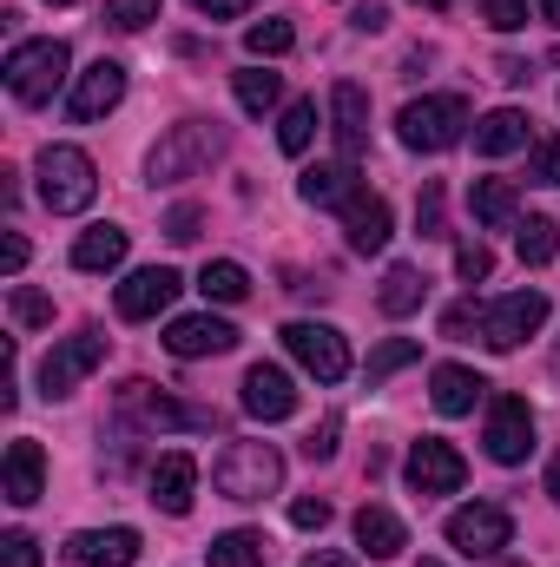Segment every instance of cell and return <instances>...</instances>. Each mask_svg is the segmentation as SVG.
<instances>
[{
    "mask_svg": "<svg viewBox=\"0 0 560 567\" xmlns=\"http://www.w3.org/2000/svg\"><path fill=\"white\" fill-rule=\"evenodd\" d=\"M33 178H40V205H46V212H60V218L86 212V205L100 198V165H93L80 145H40Z\"/></svg>",
    "mask_w": 560,
    "mask_h": 567,
    "instance_id": "obj_1",
    "label": "cell"
},
{
    "mask_svg": "<svg viewBox=\"0 0 560 567\" xmlns=\"http://www.w3.org/2000/svg\"><path fill=\"white\" fill-rule=\"evenodd\" d=\"M218 152H225V126H218V120H185V126H172L165 140L152 145V158H145V178H152V185L198 178V172H205Z\"/></svg>",
    "mask_w": 560,
    "mask_h": 567,
    "instance_id": "obj_2",
    "label": "cell"
},
{
    "mask_svg": "<svg viewBox=\"0 0 560 567\" xmlns=\"http://www.w3.org/2000/svg\"><path fill=\"white\" fill-rule=\"evenodd\" d=\"M211 488L225 502H265L283 488V455L271 442H231L218 462H211Z\"/></svg>",
    "mask_w": 560,
    "mask_h": 567,
    "instance_id": "obj_3",
    "label": "cell"
},
{
    "mask_svg": "<svg viewBox=\"0 0 560 567\" xmlns=\"http://www.w3.org/2000/svg\"><path fill=\"white\" fill-rule=\"evenodd\" d=\"M66 66H73V53H66V40H20L13 53H7V93L20 100V106H46L53 93H60V80H66Z\"/></svg>",
    "mask_w": 560,
    "mask_h": 567,
    "instance_id": "obj_4",
    "label": "cell"
},
{
    "mask_svg": "<svg viewBox=\"0 0 560 567\" xmlns=\"http://www.w3.org/2000/svg\"><path fill=\"white\" fill-rule=\"evenodd\" d=\"M475 120H468V100L462 93H428V100H409L403 106V120H396V133L409 152H448V145H462Z\"/></svg>",
    "mask_w": 560,
    "mask_h": 567,
    "instance_id": "obj_5",
    "label": "cell"
},
{
    "mask_svg": "<svg viewBox=\"0 0 560 567\" xmlns=\"http://www.w3.org/2000/svg\"><path fill=\"white\" fill-rule=\"evenodd\" d=\"M106 363V337L100 330H80V337H60L53 350H46V363H40V396L46 403H60V396H73L93 370Z\"/></svg>",
    "mask_w": 560,
    "mask_h": 567,
    "instance_id": "obj_6",
    "label": "cell"
},
{
    "mask_svg": "<svg viewBox=\"0 0 560 567\" xmlns=\"http://www.w3.org/2000/svg\"><path fill=\"white\" fill-rule=\"evenodd\" d=\"M541 323H548V297L541 290H515V297H501V303L481 310V343L488 350H521Z\"/></svg>",
    "mask_w": 560,
    "mask_h": 567,
    "instance_id": "obj_7",
    "label": "cell"
},
{
    "mask_svg": "<svg viewBox=\"0 0 560 567\" xmlns=\"http://www.w3.org/2000/svg\"><path fill=\"white\" fill-rule=\"evenodd\" d=\"M283 350H290L317 383H343V377H350V343H343V330H330V323H290V330H283Z\"/></svg>",
    "mask_w": 560,
    "mask_h": 567,
    "instance_id": "obj_8",
    "label": "cell"
},
{
    "mask_svg": "<svg viewBox=\"0 0 560 567\" xmlns=\"http://www.w3.org/2000/svg\"><path fill=\"white\" fill-rule=\"evenodd\" d=\"M508 535H515V522H508V508H495V502H468V508H455V515H448V548H462L468 561L501 555V548H508Z\"/></svg>",
    "mask_w": 560,
    "mask_h": 567,
    "instance_id": "obj_9",
    "label": "cell"
},
{
    "mask_svg": "<svg viewBox=\"0 0 560 567\" xmlns=\"http://www.w3.org/2000/svg\"><path fill=\"white\" fill-rule=\"evenodd\" d=\"M403 475H409V488H416V495H455V488L468 482V462H462V449H455V442L422 435L416 449L403 455Z\"/></svg>",
    "mask_w": 560,
    "mask_h": 567,
    "instance_id": "obj_10",
    "label": "cell"
},
{
    "mask_svg": "<svg viewBox=\"0 0 560 567\" xmlns=\"http://www.w3.org/2000/svg\"><path fill=\"white\" fill-rule=\"evenodd\" d=\"M488 455H495L501 468H515V462L535 455V410H528L521 396H495V403H488Z\"/></svg>",
    "mask_w": 560,
    "mask_h": 567,
    "instance_id": "obj_11",
    "label": "cell"
},
{
    "mask_svg": "<svg viewBox=\"0 0 560 567\" xmlns=\"http://www.w3.org/2000/svg\"><path fill=\"white\" fill-rule=\"evenodd\" d=\"M178 290H185V278H178L172 265H145V271H133V278L120 284V297H113V303H120V317H126V323H152V317H165V310H172V297H178Z\"/></svg>",
    "mask_w": 560,
    "mask_h": 567,
    "instance_id": "obj_12",
    "label": "cell"
},
{
    "mask_svg": "<svg viewBox=\"0 0 560 567\" xmlns=\"http://www.w3.org/2000/svg\"><path fill=\"white\" fill-rule=\"evenodd\" d=\"M120 100H126V66H120V60H93V66L73 80V100H66V113L86 126V120H106Z\"/></svg>",
    "mask_w": 560,
    "mask_h": 567,
    "instance_id": "obj_13",
    "label": "cell"
},
{
    "mask_svg": "<svg viewBox=\"0 0 560 567\" xmlns=\"http://www.w3.org/2000/svg\"><path fill=\"white\" fill-rule=\"evenodd\" d=\"M231 343H238V330H231L225 317H211V310H198V317H172V323H165V350L185 357V363H198V357H225Z\"/></svg>",
    "mask_w": 560,
    "mask_h": 567,
    "instance_id": "obj_14",
    "label": "cell"
},
{
    "mask_svg": "<svg viewBox=\"0 0 560 567\" xmlns=\"http://www.w3.org/2000/svg\"><path fill=\"white\" fill-rule=\"evenodd\" d=\"M120 410L139 416L145 429H211V410H185V403H172L165 390H152V383H139V377L120 390Z\"/></svg>",
    "mask_w": 560,
    "mask_h": 567,
    "instance_id": "obj_15",
    "label": "cell"
},
{
    "mask_svg": "<svg viewBox=\"0 0 560 567\" xmlns=\"http://www.w3.org/2000/svg\"><path fill=\"white\" fill-rule=\"evenodd\" d=\"M330 133H336V158H363V145H370V93L356 86V80H336L330 86Z\"/></svg>",
    "mask_w": 560,
    "mask_h": 567,
    "instance_id": "obj_16",
    "label": "cell"
},
{
    "mask_svg": "<svg viewBox=\"0 0 560 567\" xmlns=\"http://www.w3.org/2000/svg\"><path fill=\"white\" fill-rule=\"evenodd\" d=\"M139 561V535L133 528H86L66 542V567H133Z\"/></svg>",
    "mask_w": 560,
    "mask_h": 567,
    "instance_id": "obj_17",
    "label": "cell"
},
{
    "mask_svg": "<svg viewBox=\"0 0 560 567\" xmlns=\"http://www.w3.org/2000/svg\"><path fill=\"white\" fill-rule=\"evenodd\" d=\"M343 238H350V251H383L390 245V198H376V192H350V205H343Z\"/></svg>",
    "mask_w": 560,
    "mask_h": 567,
    "instance_id": "obj_18",
    "label": "cell"
},
{
    "mask_svg": "<svg viewBox=\"0 0 560 567\" xmlns=\"http://www.w3.org/2000/svg\"><path fill=\"white\" fill-rule=\"evenodd\" d=\"M191 495H198V462H191L185 449L158 455V462H152V502H158L165 515H191Z\"/></svg>",
    "mask_w": 560,
    "mask_h": 567,
    "instance_id": "obj_19",
    "label": "cell"
},
{
    "mask_svg": "<svg viewBox=\"0 0 560 567\" xmlns=\"http://www.w3.org/2000/svg\"><path fill=\"white\" fill-rule=\"evenodd\" d=\"M297 410V383L283 377L278 363H258L251 377H245V416H258V423H283Z\"/></svg>",
    "mask_w": 560,
    "mask_h": 567,
    "instance_id": "obj_20",
    "label": "cell"
},
{
    "mask_svg": "<svg viewBox=\"0 0 560 567\" xmlns=\"http://www.w3.org/2000/svg\"><path fill=\"white\" fill-rule=\"evenodd\" d=\"M40 488H46V455H40L33 435H20V442L7 449V502H13V508H33Z\"/></svg>",
    "mask_w": 560,
    "mask_h": 567,
    "instance_id": "obj_21",
    "label": "cell"
},
{
    "mask_svg": "<svg viewBox=\"0 0 560 567\" xmlns=\"http://www.w3.org/2000/svg\"><path fill=\"white\" fill-rule=\"evenodd\" d=\"M350 192H356V165L350 158H330V165H303V178H297V198L303 205H350Z\"/></svg>",
    "mask_w": 560,
    "mask_h": 567,
    "instance_id": "obj_22",
    "label": "cell"
},
{
    "mask_svg": "<svg viewBox=\"0 0 560 567\" xmlns=\"http://www.w3.org/2000/svg\"><path fill=\"white\" fill-rule=\"evenodd\" d=\"M126 251H133V231H120V225H93V231L73 238V271H120Z\"/></svg>",
    "mask_w": 560,
    "mask_h": 567,
    "instance_id": "obj_23",
    "label": "cell"
},
{
    "mask_svg": "<svg viewBox=\"0 0 560 567\" xmlns=\"http://www.w3.org/2000/svg\"><path fill=\"white\" fill-rule=\"evenodd\" d=\"M481 390H488V383H481L475 370H462V363H442V370L428 377V403H435L442 416H468V410L481 403Z\"/></svg>",
    "mask_w": 560,
    "mask_h": 567,
    "instance_id": "obj_24",
    "label": "cell"
},
{
    "mask_svg": "<svg viewBox=\"0 0 560 567\" xmlns=\"http://www.w3.org/2000/svg\"><path fill=\"white\" fill-rule=\"evenodd\" d=\"M356 548H363L370 561H396V555L409 548V528H403L390 508H376V502H370V508L356 515Z\"/></svg>",
    "mask_w": 560,
    "mask_h": 567,
    "instance_id": "obj_25",
    "label": "cell"
},
{
    "mask_svg": "<svg viewBox=\"0 0 560 567\" xmlns=\"http://www.w3.org/2000/svg\"><path fill=\"white\" fill-rule=\"evenodd\" d=\"M521 145H535L521 106H495V113L475 126V152H481V158H501V152H521Z\"/></svg>",
    "mask_w": 560,
    "mask_h": 567,
    "instance_id": "obj_26",
    "label": "cell"
},
{
    "mask_svg": "<svg viewBox=\"0 0 560 567\" xmlns=\"http://www.w3.org/2000/svg\"><path fill=\"white\" fill-rule=\"evenodd\" d=\"M205 561L211 567H271V542L258 528H231V535H218L205 548Z\"/></svg>",
    "mask_w": 560,
    "mask_h": 567,
    "instance_id": "obj_27",
    "label": "cell"
},
{
    "mask_svg": "<svg viewBox=\"0 0 560 567\" xmlns=\"http://www.w3.org/2000/svg\"><path fill=\"white\" fill-rule=\"evenodd\" d=\"M422 297H428V278H422L416 265H390L383 271V290H376L383 317H409V310H422Z\"/></svg>",
    "mask_w": 560,
    "mask_h": 567,
    "instance_id": "obj_28",
    "label": "cell"
},
{
    "mask_svg": "<svg viewBox=\"0 0 560 567\" xmlns=\"http://www.w3.org/2000/svg\"><path fill=\"white\" fill-rule=\"evenodd\" d=\"M468 212H475V225H515V185L508 178H475V192H468Z\"/></svg>",
    "mask_w": 560,
    "mask_h": 567,
    "instance_id": "obj_29",
    "label": "cell"
},
{
    "mask_svg": "<svg viewBox=\"0 0 560 567\" xmlns=\"http://www.w3.org/2000/svg\"><path fill=\"white\" fill-rule=\"evenodd\" d=\"M198 290H205L211 303H245V297H251V271L231 265V258H211V265L198 271Z\"/></svg>",
    "mask_w": 560,
    "mask_h": 567,
    "instance_id": "obj_30",
    "label": "cell"
},
{
    "mask_svg": "<svg viewBox=\"0 0 560 567\" xmlns=\"http://www.w3.org/2000/svg\"><path fill=\"white\" fill-rule=\"evenodd\" d=\"M515 251H521V265H535V271L554 265V218H541V212L521 218V225H515Z\"/></svg>",
    "mask_w": 560,
    "mask_h": 567,
    "instance_id": "obj_31",
    "label": "cell"
},
{
    "mask_svg": "<svg viewBox=\"0 0 560 567\" xmlns=\"http://www.w3.org/2000/svg\"><path fill=\"white\" fill-rule=\"evenodd\" d=\"M310 140H317V100H290L278 120V145L297 158V152H310Z\"/></svg>",
    "mask_w": 560,
    "mask_h": 567,
    "instance_id": "obj_32",
    "label": "cell"
},
{
    "mask_svg": "<svg viewBox=\"0 0 560 567\" xmlns=\"http://www.w3.org/2000/svg\"><path fill=\"white\" fill-rule=\"evenodd\" d=\"M245 47H251L258 60H283V53L297 47V27H290V20H251V27H245Z\"/></svg>",
    "mask_w": 560,
    "mask_h": 567,
    "instance_id": "obj_33",
    "label": "cell"
},
{
    "mask_svg": "<svg viewBox=\"0 0 560 567\" xmlns=\"http://www.w3.org/2000/svg\"><path fill=\"white\" fill-rule=\"evenodd\" d=\"M278 100H283V80H278V73H265V66L238 73V106H245V113H271Z\"/></svg>",
    "mask_w": 560,
    "mask_h": 567,
    "instance_id": "obj_34",
    "label": "cell"
},
{
    "mask_svg": "<svg viewBox=\"0 0 560 567\" xmlns=\"http://www.w3.org/2000/svg\"><path fill=\"white\" fill-rule=\"evenodd\" d=\"M158 7H165V0H106V27H113V33H145V27L158 20Z\"/></svg>",
    "mask_w": 560,
    "mask_h": 567,
    "instance_id": "obj_35",
    "label": "cell"
},
{
    "mask_svg": "<svg viewBox=\"0 0 560 567\" xmlns=\"http://www.w3.org/2000/svg\"><path fill=\"white\" fill-rule=\"evenodd\" d=\"M7 303H13V323H20V330H40V323H53V297H40L33 284H13V297H7Z\"/></svg>",
    "mask_w": 560,
    "mask_h": 567,
    "instance_id": "obj_36",
    "label": "cell"
},
{
    "mask_svg": "<svg viewBox=\"0 0 560 567\" xmlns=\"http://www.w3.org/2000/svg\"><path fill=\"white\" fill-rule=\"evenodd\" d=\"M416 357H422V343H416V337H390V343H383V350L370 357V383L396 377V370H403V363H416Z\"/></svg>",
    "mask_w": 560,
    "mask_h": 567,
    "instance_id": "obj_37",
    "label": "cell"
},
{
    "mask_svg": "<svg viewBox=\"0 0 560 567\" xmlns=\"http://www.w3.org/2000/svg\"><path fill=\"white\" fill-rule=\"evenodd\" d=\"M528 178L535 185H560V133H541L528 145Z\"/></svg>",
    "mask_w": 560,
    "mask_h": 567,
    "instance_id": "obj_38",
    "label": "cell"
},
{
    "mask_svg": "<svg viewBox=\"0 0 560 567\" xmlns=\"http://www.w3.org/2000/svg\"><path fill=\"white\" fill-rule=\"evenodd\" d=\"M455 271H462V284H481L495 271V251H488L481 238H468V245H455Z\"/></svg>",
    "mask_w": 560,
    "mask_h": 567,
    "instance_id": "obj_39",
    "label": "cell"
},
{
    "mask_svg": "<svg viewBox=\"0 0 560 567\" xmlns=\"http://www.w3.org/2000/svg\"><path fill=\"white\" fill-rule=\"evenodd\" d=\"M481 20L495 33H521L528 27V0H481Z\"/></svg>",
    "mask_w": 560,
    "mask_h": 567,
    "instance_id": "obj_40",
    "label": "cell"
},
{
    "mask_svg": "<svg viewBox=\"0 0 560 567\" xmlns=\"http://www.w3.org/2000/svg\"><path fill=\"white\" fill-rule=\"evenodd\" d=\"M468 330H481V310H475V297H462V303H448V310H442V337L468 343Z\"/></svg>",
    "mask_w": 560,
    "mask_h": 567,
    "instance_id": "obj_41",
    "label": "cell"
},
{
    "mask_svg": "<svg viewBox=\"0 0 560 567\" xmlns=\"http://www.w3.org/2000/svg\"><path fill=\"white\" fill-rule=\"evenodd\" d=\"M0 567H40V542H33L27 528H13V535L0 542Z\"/></svg>",
    "mask_w": 560,
    "mask_h": 567,
    "instance_id": "obj_42",
    "label": "cell"
},
{
    "mask_svg": "<svg viewBox=\"0 0 560 567\" xmlns=\"http://www.w3.org/2000/svg\"><path fill=\"white\" fill-rule=\"evenodd\" d=\"M416 225H422V238H442V185L435 178L422 185V198H416Z\"/></svg>",
    "mask_w": 560,
    "mask_h": 567,
    "instance_id": "obj_43",
    "label": "cell"
},
{
    "mask_svg": "<svg viewBox=\"0 0 560 567\" xmlns=\"http://www.w3.org/2000/svg\"><path fill=\"white\" fill-rule=\"evenodd\" d=\"M336 435H343V416H323V423L310 429L303 455H310V462H330V455H336Z\"/></svg>",
    "mask_w": 560,
    "mask_h": 567,
    "instance_id": "obj_44",
    "label": "cell"
},
{
    "mask_svg": "<svg viewBox=\"0 0 560 567\" xmlns=\"http://www.w3.org/2000/svg\"><path fill=\"white\" fill-rule=\"evenodd\" d=\"M198 225H205V212H198V205H172L165 238H172V245H191V238H198Z\"/></svg>",
    "mask_w": 560,
    "mask_h": 567,
    "instance_id": "obj_45",
    "label": "cell"
},
{
    "mask_svg": "<svg viewBox=\"0 0 560 567\" xmlns=\"http://www.w3.org/2000/svg\"><path fill=\"white\" fill-rule=\"evenodd\" d=\"M290 522L323 535V528H330V502H317V495H297V502H290Z\"/></svg>",
    "mask_w": 560,
    "mask_h": 567,
    "instance_id": "obj_46",
    "label": "cell"
},
{
    "mask_svg": "<svg viewBox=\"0 0 560 567\" xmlns=\"http://www.w3.org/2000/svg\"><path fill=\"white\" fill-rule=\"evenodd\" d=\"M350 27H356V33H383V27H390V7H383V0H363V7L350 13Z\"/></svg>",
    "mask_w": 560,
    "mask_h": 567,
    "instance_id": "obj_47",
    "label": "cell"
},
{
    "mask_svg": "<svg viewBox=\"0 0 560 567\" xmlns=\"http://www.w3.org/2000/svg\"><path fill=\"white\" fill-rule=\"evenodd\" d=\"M20 265H27V238H20V231H7V238H0V271H7V278H20Z\"/></svg>",
    "mask_w": 560,
    "mask_h": 567,
    "instance_id": "obj_48",
    "label": "cell"
},
{
    "mask_svg": "<svg viewBox=\"0 0 560 567\" xmlns=\"http://www.w3.org/2000/svg\"><path fill=\"white\" fill-rule=\"evenodd\" d=\"M191 7H198L205 20H238V13H251L258 0H191Z\"/></svg>",
    "mask_w": 560,
    "mask_h": 567,
    "instance_id": "obj_49",
    "label": "cell"
},
{
    "mask_svg": "<svg viewBox=\"0 0 560 567\" xmlns=\"http://www.w3.org/2000/svg\"><path fill=\"white\" fill-rule=\"evenodd\" d=\"M303 567H356V561H350V555H336V548H310Z\"/></svg>",
    "mask_w": 560,
    "mask_h": 567,
    "instance_id": "obj_50",
    "label": "cell"
},
{
    "mask_svg": "<svg viewBox=\"0 0 560 567\" xmlns=\"http://www.w3.org/2000/svg\"><path fill=\"white\" fill-rule=\"evenodd\" d=\"M501 80L508 86H528V60H501Z\"/></svg>",
    "mask_w": 560,
    "mask_h": 567,
    "instance_id": "obj_51",
    "label": "cell"
},
{
    "mask_svg": "<svg viewBox=\"0 0 560 567\" xmlns=\"http://www.w3.org/2000/svg\"><path fill=\"white\" fill-rule=\"evenodd\" d=\"M548 495H554V502H560V455H554V462H548Z\"/></svg>",
    "mask_w": 560,
    "mask_h": 567,
    "instance_id": "obj_52",
    "label": "cell"
},
{
    "mask_svg": "<svg viewBox=\"0 0 560 567\" xmlns=\"http://www.w3.org/2000/svg\"><path fill=\"white\" fill-rule=\"evenodd\" d=\"M541 20H554L560 27V0H541Z\"/></svg>",
    "mask_w": 560,
    "mask_h": 567,
    "instance_id": "obj_53",
    "label": "cell"
},
{
    "mask_svg": "<svg viewBox=\"0 0 560 567\" xmlns=\"http://www.w3.org/2000/svg\"><path fill=\"white\" fill-rule=\"evenodd\" d=\"M422 7H435V13H442V7H448V0H422Z\"/></svg>",
    "mask_w": 560,
    "mask_h": 567,
    "instance_id": "obj_54",
    "label": "cell"
},
{
    "mask_svg": "<svg viewBox=\"0 0 560 567\" xmlns=\"http://www.w3.org/2000/svg\"><path fill=\"white\" fill-rule=\"evenodd\" d=\"M416 567H442V561H416Z\"/></svg>",
    "mask_w": 560,
    "mask_h": 567,
    "instance_id": "obj_55",
    "label": "cell"
},
{
    "mask_svg": "<svg viewBox=\"0 0 560 567\" xmlns=\"http://www.w3.org/2000/svg\"><path fill=\"white\" fill-rule=\"evenodd\" d=\"M53 7H73V0H53Z\"/></svg>",
    "mask_w": 560,
    "mask_h": 567,
    "instance_id": "obj_56",
    "label": "cell"
}]
</instances>
